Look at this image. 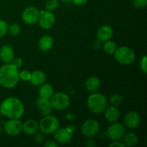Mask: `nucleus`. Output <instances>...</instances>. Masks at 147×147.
Returning <instances> with one entry per match:
<instances>
[{"label": "nucleus", "instance_id": "obj_1", "mask_svg": "<svg viewBox=\"0 0 147 147\" xmlns=\"http://www.w3.org/2000/svg\"><path fill=\"white\" fill-rule=\"evenodd\" d=\"M0 113L9 119H19L24 113V105L17 98H7L0 105Z\"/></svg>", "mask_w": 147, "mask_h": 147}, {"label": "nucleus", "instance_id": "obj_19", "mask_svg": "<svg viewBox=\"0 0 147 147\" xmlns=\"http://www.w3.org/2000/svg\"><path fill=\"white\" fill-rule=\"evenodd\" d=\"M39 123L33 119H29L22 123V131L27 135H33L38 131Z\"/></svg>", "mask_w": 147, "mask_h": 147}, {"label": "nucleus", "instance_id": "obj_5", "mask_svg": "<svg viewBox=\"0 0 147 147\" xmlns=\"http://www.w3.org/2000/svg\"><path fill=\"white\" fill-rule=\"evenodd\" d=\"M60 127V121L55 116H44L39 123V130L45 135H50L54 134Z\"/></svg>", "mask_w": 147, "mask_h": 147}, {"label": "nucleus", "instance_id": "obj_25", "mask_svg": "<svg viewBox=\"0 0 147 147\" xmlns=\"http://www.w3.org/2000/svg\"><path fill=\"white\" fill-rule=\"evenodd\" d=\"M109 101V103L111 104V106L118 107V106H119L122 103H123V98L121 94H119V93H114V94L111 95V96H110Z\"/></svg>", "mask_w": 147, "mask_h": 147}, {"label": "nucleus", "instance_id": "obj_29", "mask_svg": "<svg viewBox=\"0 0 147 147\" xmlns=\"http://www.w3.org/2000/svg\"><path fill=\"white\" fill-rule=\"evenodd\" d=\"M8 27L7 22L3 20H0V38L6 35L8 32Z\"/></svg>", "mask_w": 147, "mask_h": 147}, {"label": "nucleus", "instance_id": "obj_31", "mask_svg": "<svg viewBox=\"0 0 147 147\" xmlns=\"http://www.w3.org/2000/svg\"><path fill=\"white\" fill-rule=\"evenodd\" d=\"M45 140V134L42 132H36L34 134V141L36 144H42Z\"/></svg>", "mask_w": 147, "mask_h": 147}, {"label": "nucleus", "instance_id": "obj_16", "mask_svg": "<svg viewBox=\"0 0 147 147\" xmlns=\"http://www.w3.org/2000/svg\"><path fill=\"white\" fill-rule=\"evenodd\" d=\"M86 88L88 92L90 93H96L98 92L100 88V79L96 76H90L87 80H86Z\"/></svg>", "mask_w": 147, "mask_h": 147}, {"label": "nucleus", "instance_id": "obj_34", "mask_svg": "<svg viewBox=\"0 0 147 147\" xmlns=\"http://www.w3.org/2000/svg\"><path fill=\"white\" fill-rule=\"evenodd\" d=\"M44 146L45 147H57L58 144L53 140H47L44 144Z\"/></svg>", "mask_w": 147, "mask_h": 147}, {"label": "nucleus", "instance_id": "obj_27", "mask_svg": "<svg viewBox=\"0 0 147 147\" xmlns=\"http://www.w3.org/2000/svg\"><path fill=\"white\" fill-rule=\"evenodd\" d=\"M59 3L57 0H47L45 3L46 10L50 11H55L58 7Z\"/></svg>", "mask_w": 147, "mask_h": 147}, {"label": "nucleus", "instance_id": "obj_37", "mask_svg": "<svg viewBox=\"0 0 147 147\" xmlns=\"http://www.w3.org/2000/svg\"><path fill=\"white\" fill-rule=\"evenodd\" d=\"M100 44H101V42L99 41L98 40H97V41H96L93 43V48H94L95 50H98V49L100 48V46H101Z\"/></svg>", "mask_w": 147, "mask_h": 147}, {"label": "nucleus", "instance_id": "obj_23", "mask_svg": "<svg viewBox=\"0 0 147 147\" xmlns=\"http://www.w3.org/2000/svg\"><path fill=\"white\" fill-rule=\"evenodd\" d=\"M123 143L125 146L127 147H133L137 145L139 142V138L136 134L133 132H129L127 134H125L123 136Z\"/></svg>", "mask_w": 147, "mask_h": 147}, {"label": "nucleus", "instance_id": "obj_26", "mask_svg": "<svg viewBox=\"0 0 147 147\" xmlns=\"http://www.w3.org/2000/svg\"><path fill=\"white\" fill-rule=\"evenodd\" d=\"M8 32L12 36H17L21 32V27L17 23H13L8 27Z\"/></svg>", "mask_w": 147, "mask_h": 147}, {"label": "nucleus", "instance_id": "obj_17", "mask_svg": "<svg viewBox=\"0 0 147 147\" xmlns=\"http://www.w3.org/2000/svg\"><path fill=\"white\" fill-rule=\"evenodd\" d=\"M103 113H104V116L106 120L111 123L116 122L120 116V112L116 106H107Z\"/></svg>", "mask_w": 147, "mask_h": 147}, {"label": "nucleus", "instance_id": "obj_18", "mask_svg": "<svg viewBox=\"0 0 147 147\" xmlns=\"http://www.w3.org/2000/svg\"><path fill=\"white\" fill-rule=\"evenodd\" d=\"M46 75L42 70H34L31 73L30 82L32 86H40L45 83Z\"/></svg>", "mask_w": 147, "mask_h": 147}, {"label": "nucleus", "instance_id": "obj_4", "mask_svg": "<svg viewBox=\"0 0 147 147\" xmlns=\"http://www.w3.org/2000/svg\"><path fill=\"white\" fill-rule=\"evenodd\" d=\"M113 55L118 63L125 65L133 63L136 59V55L134 50L126 46L116 47Z\"/></svg>", "mask_w": 147, "mask_h": 147}, {"label": "nucleus", "instance_id": "obj_3", "mask_svg": "<svg viewBox=\"0 0 147 147\" xmlns=\"http://www.w3.org/2000/svg\"><path fill=\"white\" fill-rule=\"evenodd\" d=\"M107 105L108 101L106 96L98 92L91 93L87 99V106L89 110L96 114L103 113Z\"/></svg>", "mask_w": 147, "mask_h": 147}, {"label": "nucleus", "instance_id": "obj_30", "mask_svg": "<svg viewBox=\"0 0 147 147\" xmlns=\"http://www.w3.org/2000/svg\"><path fill=\"white\" fill-rule=\"evenodd\" d=\"M132 4L136 9H142L147 6V0H132Z\"/></svg>", "mask_w": 147, "mask_h": 147}, {"label": "nucleus", "instance_id": "obj_24", "mask_svg": "<svg viewBox=\"0 0 147 147\" xmlns=\"http://www.w3.org/2000/svg\"><path fill=\"white\" fill-rule=\"evenodd\" d=\"M103 50L109 55H113L115 50L116 49V45L114 42L108 40L104 42V44L103 45Z\"/></svg>", "mask_w": 147, "mask_h": 147}, {"label": "nucleus", "instance_id": "obj_2", "mask_svg": "<svg viewBox=\"0 0 147 147\" xmlns=\"http://www.w3.org/2000/svg\"><path fill=\"white\" fill-rule=\"evenodd\" d=\"M19 81L18 69L13 65L5 64L0 67V86L4 88H13Z\"/></svg>", "mask_w": 147, "mask_h": 147}, {"label": "nucleus", "instance_id": "obj_9", "mask_svg": "<svg viewBox=\"0 0 147 147\" xmlns=\"http://www.w3.org/2000/svg\"><path fill=\"white\" fill-rule=\"evenodd\" d=\"M4 130L9 136H17L22 131V123L19 119H10L4 123Z\"/></svg>", "mask_w": 147, "mask_h": 147}, {"label": "nucleus", "instance_id": "obj_35", "mask_svg": "<svg viewBox=\"0 0 147 147\" xmlns=\"http://www.w3.org/2000/svg\"><path fill=\"white\" fill-rule=\"evenodd\" d=\"M113 142H112L111 144H110L109 146L110 147H114V146H117V147H125L124 144L122 142H119V140L117 141H113Z\"/></svg>", "mask_w": 147, "mask_h": 147}, {"label": "nucleus", "instance_id": "obj_38", "mask_svg": "<svg viewBox=\"0 0 147 147\" xmlns=\"http://www.w3.org/2000/svg\"><path fill=\"white\" fill-rule=\"evenodd\" d=\"M86 145H87L88 146L92 147V146H94L95 145H96V144H95L94 141H93V140H92V139H89V140L87 141Z\"/></svg>", "mask_w": 147, "mask_h": 147}, {"label": "nucleus", "instance_id": "obj_20", "mask_svg": "<svg viewBox=\"0 0 147 147\" xmlns=\"http://www.w3.org/2000/svg\"><path fill=\"white\" fill-rule=\"evenodd\" d=\"M36 105H37V108L41 111V113L44 116H49L52 113V109H53L50 106V100H47V99L39 97L36 100Z\"/></svg>", "mask_w": 147, "mask_h": 147}, {"label": "nucleus", "instance_id": "obj_6", "mask_svg": "<svg viewBox=\"0 0 147 147\" xmlns=\"http://www.w3.org/2000/svg\"><path fill=\"white\" fill-rule=\"evenodd\" d=\"M50 106L56 111H64L69 107L70 100L69 96L63 92L54 93L50 99Z\"/></svg>", "mask_w": 147, "mask_h": 147}, {"label": "nucleus", "instance_id": "obj_22", "mask_svg": "<svg viewBox=\"0 0 147 147\" xmlns=\"http://www.w3.org/2000/svg\"><path fill=\"white\" fill-rule=\"evenodd\" d=\"M53 45V40L49 35H44L39 40L38 47L42 52H48Z\"/></svg>", "mask_w": 147, "mask_h": 147}, {"label": "nucleus", "instance_id": "obj_21", "mask_svg": "<svg viewBox=\"0 0 147 147\" xmlns=\"http://www.w3.org/2000/svg\"><path fill=\"white\" fill-rule=\"evenodd\" d=\"M38 94L39 97L42 98L47 99V100H50V98L52 97L53 94H54V89H53V86L49 83H43L41 86H40L38 90Z\"/></svg>", "mask_w": 147, "mask_h": 147}, {"label": "nucleus", "instance_id": "obj_8", "mask_svg": "<svg viewBox=\"0 0 147 147\" xmlns=\"http://www.w3.org/2000/svg\"><path fill=\"white\" fill-rule=\"evenodd\" d=\"M100 131V124L94 119L86 120L81 126V132L86 137H93Z\"/></svg>", "mask_w": 147, "mask_h": 147}, {"label": "nucleus", "instance_id": "obj_7", "mask_svg": "<svg viewBox=\"0 0 147 147\" xmlns=\"http://www.w3.org/2000/svg\"><path fill=\"white\" fill-rule=\"evenodd\" d=\"M126 134V128L121 123H114L111 125L107 129L106 136L110 140L117 141L123 138Z\"/></svg>", "mask_w": 147, "mask_h": 147}, {"label": "nucleus", "instance_id": "obj_39", "mask_svg": "<svg viewBox=\"0 0 147 147\" xmlns=\"http://www.w3.org/2000/svg\"><path fill=\"white\" fill-rule=\"evenodd\" d=\"M2 131H3V128L1 127V125H0V134H1V132H2Z\"/></svg>", "mask_w": 147, "mask_h": 147}, {"label": "nucleus", "instance_id": "obj_36", "mask_svg": "<svg viewBox=\"0 0 147 147\" xmlns=\"http://www.w3.org/2000/svg\"><path fill=\"white\" fill-rule=\"evenodd\" d=\"M72 1H73V4H76V5L82 6L84 5V4L87 2L88 0H72Z\"/></svg>", "mask_w": 147, "mask_h": 147}, {"label": "nucleus", "instance_id": "obj_33", "mask_svg": "<svg viewBox=\"0 0 147 147\" xmlns=\"http://www.w3.org/2000/svg\"><path fill=\"white\" fill-rule=\"evenodd\" d=\"M11 64L13 65L14 67H17V69H19L20 67H22V65L23 64L22 59L20 58V57H16V58H14L12 61H11Z\"/></svg>", "mask_w": 147, "mask_h": 147}, {"label": "nucleus", "instance_id": "obj_14", "mask_svg": "<svg viewBox=\"0 0 147 147\" xmlns=\"http://www.w3.org/2000/svg\"><path fill=\"white\" fill-rule=\"evenodd\" d=\"M113 35V30L112 27L109 25H103L98 30L96 33L97 40L99 41L106 42L110 40Z\"/></svg>", "mask_w": 147, "mask_h": 147}, {"label": "nucleus", "instance_id": "obj_28", "mask_svg": "<svg viewBox=\"0 0 147 147\" xmlns=\"http://www.w3.org/2000/svg\"><path fill=\"white\" fill-rule=\"evenodd\" d=\"M31 77V73L27 70H23L21 72H19V78L20 80L24 82L30 81Z\"/></svg>", "mask_w": 147, "mask_h": 147}, {"label": "nucleus", "instance_id": "obj_12", "mask_svg": "<svg viewBox=\"0 0 147 147\" xmlns=\"http://www.w3.org/2000/svg\"><path fill=\"white\" fill-rule=\"evenodd\" d=\"M73 131L69 128H58L54 133V139L58 144H67L73 139Z\"/></svg>", "mask_w": 147, "mask_h": 147}, {"label": "nucleus", "instance_id": "obj_11", "mask_svg": "<svg viewBox=\"0 0 147 147\" xmlns=\"http://www.w3.org/2000/svg\"><path fill=\"white\" fill-rule=\"evenodd\" d=\"M40 10L35 7H27L24 9L22 14V19L27 24H34L38 21L40 17Z\"/></svg>", "mask_w": 147, "mask_h": 147}, {"label": "nucleus", "instance_id": "obj_10", "mask_svg": "<svg viewBox=\"0 0 147 147\" xmlns=\"http://www.w3.org/2000/svg\"><path fill=\"white\" fill-rule=\"evenodd\" d=\"M40 27L44 30H50L54 26L55 23V17L52 11H41L38 19Z\"/></svg>", "mask_w": 147, "mask_h": 147}, {"label": "nucleus", "instance_id": "obj_40", "mask_svg": "<svg viewBox=\"0 0 147 147\" xmlns=\"http://www.w3.org/2000/svg\"><path fill=\"white\" fill-rule=\"evenodd\" d=\"M60 1H63V2H67V1H70V0H60Z\"/></svg>", "mask_w": 147, "mask_h": 147}, {"label": "nucleus", "instance_id": "obj_15", "mask_svg": "<svg viewBox=\"0 0 147 147\" xmlns=\"http://www.w3.org/2000/svg\"><path fill=\"white\" fill-rule=\"evenodd\" d=\"M14 58V51L9 45H3L0 48V60L5 64H10Z\"/></svg>", "mask_w": 147, "mask_h": 147}, {"label": "nucleus", "instance_id": "obj_32", "mask_svg": "<svg viewBox=\"0 0 147 147\" xmlns=\"http://www.w3.org/2000/svg\"><path fill=\"white\" fill-rule=\"evenodd\" d=\"M140 68L142 71L143 72L144 74L147 73V57L146 55L143 56L142 58L141 59L140 62Z\"/></svg>", "mask_w": 147, "mask_h": 147}, {"label": "nucleus", "instance_id": "obj_13", "mask_svg": "<svg viewBox=\"0 0 147 147\" xmlns=\"http://www.w3.org/2000/svg\"><path fill=\"white\" fill-rule=\"evenodd\" d=\"M141 122L140 115L134 111H131L126 113L123 118L124 126L129 129H134L139 126Z\"/></svg>", "mask_w": 147, "mask_h": 147}]
</instances>
